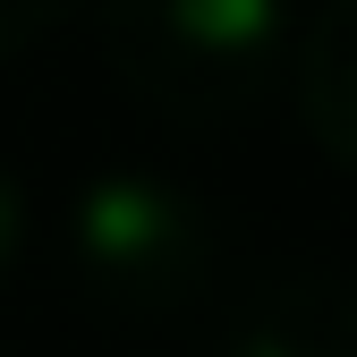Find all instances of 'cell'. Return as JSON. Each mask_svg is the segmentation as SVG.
<instances>
[{"label":"cell","mask_w":357,"mask_h":357,"mask_svg":"<svg viewBox=\"0 0 357 357\" xmlns=\"http://www.w3.org/2000/svg\"><path fill=\"white\" fill-rule=\"evenodd\" d=\"M281 0H102V60L119 94L170 128H221L281 77Z\"/></svg>","instance_id":"obj_1"},{"label":"cell","mask_w":357,"mask_h":357,"mask_svg":"<svg viewBox=\"0 0 357 357\" xmlns=\"http://www.w3.org/2000/svg\"><path fill=\"white\" fill-rule=\"evenodd\" d=\"M68 264L111 315H178L213 281V213L162 170H102L68 204Z\"/></svg>","instance_id":"obj_2"},{"label":"cell","mask_w":357,"mask_h":357,"mask_svg":"<svg viewBox=\"0 0 357 357\" xmlns=\"http://www.w3.org/2000/svg\"><path fill=\"white\" fill-rule=\"evenodd\" d=\"M289 85H298V119L315 137V153L357 170V0H324L315 9Z\"/></svg>","instance_id":"obj_3"},{"label":"cell","mask_w":357,"mask_h":357,"mask_svg":"<svg viewBox=\"0 0 357 357\" xmlns=\"http://www.w3.org/2000/svg\"><path fill=\"white\" fill-rule=\"evenodd\" d=\"M221 357H357V289L349 281H281L264 289Z\"/></svg>","instance_id":"obj_4"},{"label":"cell","mask_w":357,"mask_h":357,"mask_svg":"<svg viewBox=\"0 0 357 357\" xmlns=\"http://www.w3.org/2000/svg\"><path fill=\"white\" fill-rule=\"evenodd\" d=\"M68 9H77V0H0V60L34 52V43L52 34V26H60Z\"/></svg>","instance_id":"obj_5"},{"label":"cell","mask_w":357,"mask_h":357,"mask_svg":"<svg viewBox=\"0 0 357 357\" xmlns=\"http://www.w3.org/2000/svg\"><path fill=\"white\" fill-rule=\"evenodd\" d=\"M17 230H26V213H17V188H9V170H0V273H9V255H17Z\"/></svg>","instance_id":"obj_6"}]
</instances>
